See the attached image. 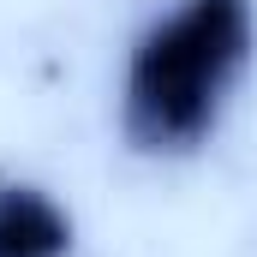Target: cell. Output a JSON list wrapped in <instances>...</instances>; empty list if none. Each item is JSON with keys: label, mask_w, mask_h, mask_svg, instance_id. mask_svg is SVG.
I'll list each match as a JSON object with an SVG mask.
<instances>
[{"label": "cell", "mask_w": 257, "mask_h": 257, "mask_svg": "<svg viewBox=\"0 0 257 257\" xmlns=\"http://www.w3.org/2000/svg\"><path fill=\"white\" fill-rule=\"evenodd\" d=\"M257 66V0H168L120 60V138L144 162H186L215 144Z\"/></svg>", "instance_id": "cell-1"}, {"label": "cell", "mask_w": 257, "mask_h": 257, "mask_svg": "<svg viewBox=\"0 0 257 257\" xmlns=\"http://www.w3.org/2000/svg\"><path fill=\"white\" fill-rule=\"evenodd\" d=\"M78 221L36 180H0V257H72Z\"/></svg>", "instance_id": "cell-2"}]
</instances>
